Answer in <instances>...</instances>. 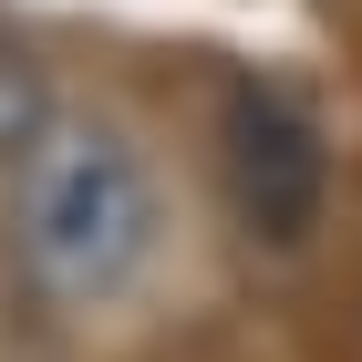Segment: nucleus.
Returning <instances> with one entry per match:
<instances>
[{
  "mask_svg": "<svg viewBox=\"0 0 362 362\" xmlns=\"http://www.w3.org/2000/svg\"><path fill=\"white\" fill-rule=\"evenodd\" d=\"M218 166H228V207L259 249H300L321 228V197H332V145H321V114L290 83H238L218 114Z\"/></svg>",
  "mask_w": 362,
  "mask_h": 362,
  "instance_id": "obj_2",
  "label": "nucleus"
},
{
  "mask_svg": "<svg viewBox=\"0 0 362 362\" xmlns=\"http://www.w3.org/2000/svg\"><path fill=\"white\" fill-rule=\"evenodd\" d=\"M11 279L42 310H114L166 249V176L124 124L104 114H52L11 156Z\"/></svg>",
  "mask_w": 362,
  "mask_h": 362,
  "instance_id": "obj_1",
  "label": "nucleus"
},
{
  "mask_svg": "<svg viewBox=\"0 0 362 362\" xmlns=\"http://www.w3.org/2000/svg\"><path fill=\"white\" fill-rule=\"evenodd\" d=\"M52 83H42V62L21 52V42H11V31H0V166H11V156H21L31 135H42V124H52Z\"/></svg>",
  "mask_w": 362,
  "mask_h": 362,
  "instance_id": "obj_3",
  "label": "nucleus"
}]
</instances>
